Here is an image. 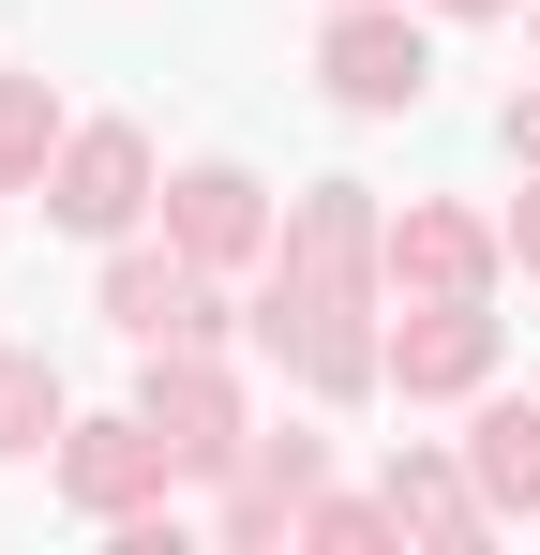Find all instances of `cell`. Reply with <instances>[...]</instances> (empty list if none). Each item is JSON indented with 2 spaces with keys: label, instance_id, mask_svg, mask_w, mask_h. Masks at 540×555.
<instances>
[{
  "label": "cell",
  "instance_id": "cell-1",
  "mask_svg": "<svg viewBox=\"0 0 540 555\" xmlns=\"http://www.w3.org/2000/svg\"><path fill=\"white\" fill-rule=\"evenodd\" d=\"M375 285H390V225H375V195H360V181H316L300 210H285V241H270V285H256V346L300 375L316 405L390 390Z\"/></svg>",
  "mask_w": 540,
  "mask_h": 555
},
{
  "label": "cell",
  "instance_id": "cell-2",
  "mask_svg": "<svg viewBox=\"0 0 540 555\" xmlns=\"http://www.w3.org/2000/svg\"><path fill=\"white\" fill-rule=\"evenodd\" d=\"M316 76H331V105H360V120H406V105L436 91V46H421V15L346 0V15H331V46H316Z\"/></svg>",
  "mask_w": 540,
  "mask_h": 555
},
{
  "label": "cell",
  "instance_id": "cell-3",
  "mask_svg": "<svg viewBox=\"0 0 540 555\" xmlns=\"http://www.w3.org/2000/svg\"><path fill=\"white\" fill-rule=\"evenodd\" d=\"M136 405L166 421V451L195 465V480H226V465H241V436H256V421H241V390H226V361H210V346H151V375H136Z\"/></svg>",
  "mask_w": 540,
  "mask_h": 555
},
{
  "label": "cell",
  "instance_id": "cell-4",
  "mask_svg": "<svg viewBox=\"0 0 540 555\" xmlns=\"http://www.w3.org/2000/svg\"><path fill=\"white\" fill-rule=\"evenodd\" d=\"M166 480H195V465L166 451V421H151V405H136V421H76V436H61V495L105 511V526H120V511H151Z\"/></svg>",
  "mask_w": 540,
  "mask_h": 555
},
{
  "label": "cell",
  "instance_id": "cell-5",
  "mask_svg": "<svg viewBox=\"0 0 540 555\" xmlns=\"http://www.w3.org/2000/svg\"><path fill=\"white\" fill-rule=\"evenodd\" d=\"M511 256V225H480V210H450V195H406V225H390V285L406 300H480Z\"/></svg>",
  "mask_w": 540,
  "mask_h": 555
},
{
  "label": "cell",
  "instance_id": "cell-6",
  "mask_svg": "<svg viewBox=\"0 0 540 555\" xmlns=\"http://www.w3.org/2000/svg\"><path fill=\"white\" fill-rule=\"evenodd\" d=\"M105 331H120V346H210V331H226V300H210V271H195V256H105Z\"/></svg>",
  "mask_w": 540,
  "mask_h": 555
},
{
  "label": "cell",
  "instance_id": "cell-7",
  "mask_svg": "<svg viewBox=\"0 0 540 555\" xmlns=\"http://www.w3.org/2000/svg\"><path fill=\"white\" fill-rule=\"evenodd\" d=\"M46 210H61L76 241H120V225L151 210V151H136L120 120H90V135H61V166H46Z\"/></svg>",
  "mask_w": 540,
  "mask_h": 555
},
{
  "label": "cell",
  "instance_id": "cell-8",
  "mask_svg": "<svg viewBox=\"0 0 540 555\" xmlns=\"http://www.w3.org/2000/svg\"><path fill=\"white\" fill-rule=\"evenodd\" d=\"M166 241L195 256V271H256L285 225H270V195L241 181V166H180V181H166Z\"/></svg>",
  "mask_w": 540,
  "mask_h": 555
},
{
  "label": "cell",
  "instance_id": "cell-9",
  "mask_svg": "<svg viewBox=\"0 0 540 555\" xmlns=\"http://www.w3.org/2000/svg\"><path fill=\"white\" fill-rule=\"evenodd\" d=\"M496 375V315L480 300H406L390 315V390L406 405H450V390H480Z\"/></svg>",
  "mask_w": 540,
  "mask_h": 555
},
{
  "label": "cell",
  "instance_id": "cell-10",
  "mask_svg": "<svg viewBox=\"0 0 540 555\" xmlns=\"http://www.w3.org/2000/svg\"><path fill=\"white\" fill-rule=\"evenodd\" d=\"M300 511H316V436H241V465H226V541H300Z\"/></svg>",
  "mask_w": 540,
  "mask_h": 555
},
{
  "label": "cell",
  "instance_id": "cell-11",
  "mask_svg": "<svg viewBox=\"0 0 540 555\" xmlns=\"http://www.w3.org/2000/svg\"><path fill=\"white\" fill-rule=\"evenodd\" d=\"M465 480L496 495V526H540V405H480V436H465Z\"/></svg>",
  "mask_w": 540,
  "mask_h": 555
},
{
  "label": "cell",
  "instance_id": "cell-12",
  "mask_svg": "<svg viewBox=\"0 0 540 555\" xmlns=\"http://www.w3.org/2000/svg\"><path fill=\"white\" fill-rule=\"evenodd\" d=\"M390 526H421V541H480V526H496V495H480L465 465L406 451V465H390Z\"/></svg>",
  "mask_w": 540,
  "mask_h": 555
},
{
  "label": "cell",
  "instance_id": "cell-13",
  "mask_svg": "<svg viewBox=\"0 0 540 555\" xmlns=\"http://www.w3.org/2000/svg\"><path fill=\"white\" fill-rule=\"evenodd\" d=\"M46 166H61V91L46 76H0V195L46 181Z\"/></svg>",
  "mask_w": 540,
  "mask_h": 555
},
{
  "label": "cell",
  "instance_id": "cell-14",
  "mask_svg": "<svg viewBox=\"0 0 540 555\" xmlns=\"http://www.w3.org/2000/svg\"><path fill=\"white\" fill-rule=\"evenodd\" d=\"M46 436H61V361L46 346H0V465L46 451Z\"/></svg>",
  "mask_w": 540,
  "mask_h": 555
},
{
  "label": "cell",
  "instance_id": "cell-15",
  "mask_svg": "<svg viewBox=\"0 0 540 555\" xmlns=\"http://www.w3.org/2000/svg\"><path fill=\"white\" fill-rule=\"evenodd\" d=\"M300 541H316V555H375V541H406V526H390V495H375V511H360V495H316Z\"/></svg>",
  "mask_w": 540,
  "mask_h": 555
},
{
  "label": "cell",
  "instance_id": "cell-16",
  "mask_svg": "<svg viewBox=\"0 0 540 555\" xmlns=\"http://www.w3.org/2000/svg\"><path fill=\"white\" fill-rule=\"evenodd\" d=\"M511 256H526V271H540V181L511 195Z\"/></svg>",
  "mask_w": 540,
  "mask_h": 555
},
{
  "label": "cell",
  "instance_id": "cell-17",
  "mask_svg": "<svg viewBox=\"0 0 540 555\" xmlns=\"http://www.w3.org/2000/svg\"><path fill=\"white\" fill-rule=\"evenodd\" d=\"M511 151H526V166H540V91H526V105H511Z\"/></svg>",
  "mask_w": 540,
  "mask_h": 555
},
{
  "label": "cell",
  "instance_id": "cell-18",
  "mask_svg": "<svg viewBox=\"0 0 540 555\" xmlns=\"http://www.w3.org/2000/svg\"><path fill=\"white\" fill-rule=\"evenodd\" d=\"M436 15H511V0H436Z\"/></svg>",
  "mask_w": 540,
  "mask_h": 555
}]
</instances>
